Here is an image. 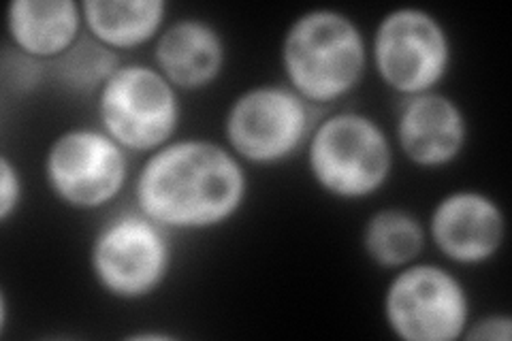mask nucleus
Here are the masks:
<instances>
[{"label":"nucleus","mask_w":512,"mask_h":341,"mask_svg":"<svg viewBox=\"0 0 512 341\" xmlns=\"http://www.w3.org/2000/svg\"><path fill=\"white\" fill-rule=\"evenodd\" d=\"M133 207L171 235L210 233L242 214L250 173L222 141L178 137L141 158Z\"/></svg>","instance_id":"obj_1"},{"label":"nucleus","mask_w":512,"mask_h":341,"mask_svg":"<svg viewBox=\"0 0 512 341\" xmlns=\"http://www.w3.org/2000/svg\"><path fill=\"white\" fill-rule=\"evenodd\" d=\"M278 62L284 84L314 109H323L348 99L363 84L370 71V50L352 15L314 7L286 26Z\"/></svg>","instance_id":"obj_2"},{"label":"nucleus","mask_w":512,"mask_h":341,"mask_svg":"<svg viewBox=\"0 0 512 341\" xmlns=\"http://www.w3.org/2000/svg\"><path fill=\"white\" fill-rule=\"evenodd\" d=\"M314 188L340 203L370 201L395 169L391 133L365 111L340 109L318 118L303 150Z\"/></svg>","instance_id":"obj_3"},{"label":"nucleus","mask_w":512,"mask_h":341,"mask_svg":"<svg viewBox=\"0 0 512 341\" xmlns=\"http://www.w3.org/2000/svg\"><path fill=\"white\" fill-rule=\"evenodd\" d=\"M173 263V235L137 207L105 218L88 246L92 282L122 303L152 299L169 282Z\"/></svg>","instance_id":"obj_4"},{"label":"nucleus","mask_w":512,"mask_h":341,"mask_svg":"<svg viewBox=\"0 0 512 341\" xmlns=\"http://www.w3.org/2000/svg\"><path fill=\"white\" fill-rule=\"evenodd\" d=\"M370 69L399 101L442 90L455 62V45L442 18L425 7L404 5L380 15L367 37Z\"/></svg>","instance_id":"obj_5"},{"label":"nucleus","mask_w":512,"mask_h":341,"mask_svg":"<svg viewBox=\"0 0 512 341\" xmlns=\"http://www.w3.org/2000/svg\"><path fill=\"white\" fill-rule=\"evenodd\" d=\"M316 111L284 81L254 84L235 94L224 111L222 143L248 169L286 165L306 150Z\"/></svg>","instance_id":"obj_6"},{"label":"nucleus","mask_w":512,"mask_h":341,"mask_svg":"<svg viewBox=\"0 0 512 341\" xmlns=\"http://www.w3.org/2000/svg\"><path fill=\"white\" fill-rule=\"evenodd\" d=\"M133 154L101 126H71L43 154V182L54 201L79 214L114 205L133 186Z\"/></svg>","instance_id":"obj_7"},{"label":"nucleus","mask_w":512,"mask_h":341,"mask_svg":"<svg viewBox=\"0 0 512 341\" xmlns=\"http://www.w3.org/2000/svg\"><path fill=\"white\" fill-rule=\"evenodd\" d=\"M154 64L122 62L94 96L96 126L122 148L146 158L178 139L184 103Z\"/></svg>","instance_id":"obj_8"},{"label":"nucleus","mask_w":512,"mask_h":341,"mask_svg":"<svg viewBox=\"0 0 512 341\" xmlns=\"http://www.w3.org/2000/svg\"><path fill=\"white\" fill-rule=\"evenodd\" d=\"M380 307L389 333L402 341H459L472 320L466 282L425 258L391 273Z\"/></svg>","instance_id":"obj_9"},{"label":"nucleus","mask_w":512,"mask_h":341,"mask_svg":"<svg viewBox=\"0 0 512 341\" xmlns=\"http://www.w3.org/2000/svg\"><path fill=\"white\" fill-rule=\"evenodd\" d=\"M427 243L446 265L483 267L502 252L508 222L493 194L478 188H457L442 194L425 220Z\"/></svg>","instance_id":"obj_10"},{"label":"nucleus","mask_w":512,"mask_h":341,"mask_svg":"<svg viewBox=\"0 0 512 341\" xmlns=\"http://www.w3.org/2000/svg\"><path fill=\"white\" fill-rule=\"evenodd\" d=\"M391 139L395 152L412 167L421 171L448 169L466 154L468 113L444 90L408 96L395 109Z\"/></svg>","instance_id":"obj_11"},{"label":"nucleus","mask_w":512,"mask_h":341,"mask_svg":"<svg viewBox=\"0 0 512 341\" xmlns=\"http://www.w3.org/2000/svg\"><path fill=\"white\" fill-rule=\"evenodd\" d=\"M227 62L222 30L199 15L169 20L152 45V64L182 94L210 90L227 71Z\"/></svg>","instance_id":"obj_12"},{"label":"nucleus","mask_w":512,"mask_h":341,"mask_svg":"<svg viewBox=\"0 0 512 341\" xmlns=\"http://www.w3.org/2000/svg\"><path fill=\"white\" fill-rule=\"evenodd\" d=\"M5 32L15 52L52 64L84 37L82 0H11Z\"/></svg>","instance_id":"obj_13"},{"label":"nucleus","mask_w":512,"mask_h":341,"mask_svg":"<svg viewBox=\"0 0 512 341\" xmlns=\"http://www.w3.org/2000/svg\"><path fill=\"white\" fill-rule=\"evenodd\" d=\"M86 35L124 54L154 45L169 22L165 0H82Z\"/></svg>","instance_id":"obj_14"},{"label":"nucleus","mask_w":512,"mask_h":341,"mask_svg":"<svg viewBox=\"0 0 512 341\" xmlns=\"http://www.w3.org/2000/svg\"><path fill=\"white\" fill-rule=\"evenodd\" d=\"M363 256L382 271H397L421 261L427 250L425 220L406 207H380L361 229Z\"/></svg>","instance_id":"obj_15"},{"label":"nucleus","mask_w":512,"mask_h":341,"mask_svg":"<svg viewBox=\"0 0 512 341\" xmlns=\"http://www.w3.org/2000/svg\"><path fill=\"white\" fill-rule=\"evenodd\" d=\"M122 56L84 32L67 54L50 64V81L75 96H96L122 67Z\"/></svg>","instance_id":"obj_16"},{"label":"nucleus","mask_w":512,"mask_h":341,"mask_svg":"<svg viewBox=\"0 0 512 341\" xmlns=\"http://www.w3.org/2000/svg\"><path fill=\"white\" fill-rule=\"evenodd\" d=\"M3 88L15 96H26L37 92L45 81H50V64L35 60L15 52L13 47H5L3 67H0Z\"/></svg>","instance_id":"obj_17"},{"label":"nucleus","mask_w":512,"mask_h":341,"mask_svg":"<svg viewBox=\"0 0 512 341\" xmlns=\"http://www.w3.org/2000/svg\"><path fill=\"white\" fill-rule=\"evenodd\" d=\"M24 175L9 154L0 156V224H9L24 203Z\"/></svg>","instance_id":"obj_18"},{"label":"nucleus","mask_w":512,"mask_h":341,"mask_svg":"<svg viewBox=\"0 0 512 341\" xmlns=\"http://www.w3.org/2000/svg\"><path fill=\"white\" fill-rule=\"evenodd\" d=\"M512 339V318L508 314H483L472 318L463 341H510Z\"/></svg>","instance_id":"obj_19"},{"label":"nucleus","mask_w":512,"mask_h":341,"mask_svg":"<svg viewBox=\"0 0 512 341\" xmlns=\"http://www.w3.org/2000/svg\"><path fill=\"white\" fill-rule=\"evenodd\" d=\"M128 341H171V333H160V331H135L131 335H126Z\"/></svg>","instance_id":"obj_20"},{"label":"nucleus","mask_w":512,"mask_h":341,"mask_svg":"<svg viewBox=\"0 0 512 341\" xmlns=\"http://www.w3.org/2000/svg\"><path fill=\"white\" fill-rule=\"evenodd\" d=\"M9 327V297L7 292H0V335H5Z\"/></svg>","instance_id":"obj_21"}]
</instances>
